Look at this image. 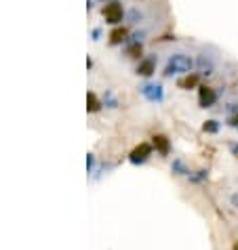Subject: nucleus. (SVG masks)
<instances>
[{"label":"nucleus","instance_id":"4468645a","mask_svg":"<svg viewBox=\"0 0 238 250\" xmlns=\"http://www.w3.org/2000/svg\"><path fill=\"white\" fill-rule=\"evenodd\" d=\"M124 36H127V32H124V30H114V32H112V42H120Z\"/></svg>","mask_w":238,"mask_h":250},{"label":"nucleus","instance_id":"a211bd4d","mask_svg":"<svg viewBox=\"0 0 238 250\" xmlns=\"http://www.w3.org/2000/svg\"><path fill=\"white\" fill-rule=\"evenodd\" d=\"M234 250H238V244H234Z\"/></svg>","mask_w":238,"mask_h":250},{"label":"nucleus","instance_id":"39448f33","mask_svg":"<svg viewBox=\"0 0 238 250\" xmlns=\"http://www.w3.org/2000/svg\"><path fill=\"white\" fill-rule=\"evenodd\" d=\"M103 15H106V19L110 23H118L122 19V9H120V4H116V2H112L108 4L106 9H103Z\"/></svg>","mask_w":238,"mask_h":250},{"label":"nucleus","instance_id":"6e6552de","mask_svg":"<svg viewBox=\"0 0 238 250\" xmlns=\"http://www.w3.org/2000/svg\"><path fill=\"white\" fill-rule=\"evenodd\" d=\"M154 59H143L142 63H139V67H137V74H142V76H150L152 72H154Z\"/></svg>","mask_w":238,"mask_h":250},{"label":"nucleus","instance_id":"ddd939ff","mask_svg":"<svg viewBox=\"0 0 238 250\" xmlns=\"http://www.w3.org/2000/svg\"><path fill=\"white\" fill-rule=\"evenodd\" d=\"M87 101H89V109H91V112H97V109H99V103H97L93 93H89V99Z\"/></svg>","mask_w":238,"mask_h":250},{"label":"nucleus","instance_id":"dca6fc26","mask_svg":"<svg viewBox=\"0 0 238 250\" xmlns=\"http://www.w3.org/2000/svg\"><path fill=\"white\" fill-rule=\"evenodd\" d=\"M230 202H232L234 208H238V193H232V198H230Z\"/></svg>","mask_w":238,"mask_h":250},{"label":"nucleus","instance_id":"f03ea898","mask_svg":"<svg viewBox=\"0 0 238 250\" xmlns=\"http://www.w3.org/2000/svg\"><path fill=\"white\" fill-rule=\"evenodd\" d=\"M152 154V147L148 143H142L139 145V147H135L131 151V156H129V160L133 164H142V162H145V160H148V156Z\"/></svg>","mask_w":238,"mask_h":250},{"label":"nucleus","instance_id":"9b49d317","mask_svg":"<svg viewBox=\"0 0 238 250\" xmlns=\"http://www.w3.org/2000/svg\"><path fill=\"white\" fill-rule=\"evenodd\" d=\"M188 179L194 181V183H200V181H205L207 179V170H196L194 175H188Z\"/></svg>","mask_w":238,"mask_h":250},{"label":"nucleus","instance_id":"9d476101","mask_svg":"<svg viewBox=\"0 0 238 250\" xmlns=\"http://www.w3.org/2000/svg\"><path fill=\"white\" fill-rule=\"evenodd\" d=\"M171 170H173V175H190V170H188V166L181 162V160H175L173 166H171Z\"/></svg>","mask_w":238,"mask_h":250},{"label":"nucleus","instance_id":"0eeeda50","mask_svg":"<svg viewBox=\"0 0 238 250\" xmlns=\"http://www.w3.org/2000/svg\"><path fill=\"white\" fill-rule=\"evenodd\" d=\"M154 147H156L160 154H167V151H169V147H171V145H169V139L163 137V135H156V137H154Z\"/></svg>","mask_w":238,"mask_h":250},{"label":"nucleus","instance_id":"7ed1b4c3","mask_svg":"<svg viewBox=\"0 0 238 250\" xmlns=\"http://www.w3.org/2000/svg\"><path fill=\"white\" fill-rule=\"evenodd\" d=\"M217 99V95L213 88H209V86H200V91H198V101H200V107H211L213 103Z\"/></svg>","mask_w":238,"mask_h":250},{"label":"nucleus","instance_id":"1a4fd4ad","mask_svg":"<svg viewBox=\"0 0 238 250\" xmlns=\"http://www.w3.org/2000/svg\"><path fill=\"white\" fill-rule=\"evenodd\" d=\"M198 84V76L196 74H188L184 80H179V88H192Z\"/></svg>","mask_w":238,"mask_h":250},{"label":"nucleus","instance_id":"20e7f679","mask_svg":"<svg viewBox=\"0 0 238 250\" xmlns=\"http://www.w3.org/2000/svg\"><path fill=\"white\" fill-rule=\"evenodd\" d=\"M142 95L145 97V99H150V101H160L163 99V86L160 84H143L142 86Z\"/></svg>","mask_w":238,"mask_h":250},{"label":"nucleus","instance_id":"423d86ee","mask_svg":"<svg viewBox=\"0 0 238 250\" xmlns=\"http://www.w3.org/2000/svg\"><path fill=\"white\" fill-rule=\"evenodd\" d=\"M198 69L202 74H213L215 72V59H213V55H207V53H202L200 57H198Z\"/></svg>","mask_w":238,"mask_h":250},{"label":"nucleus","instance_id":"2eb2a0df","mask_svg":"<svg viewBox=\"0 0 238 250\" xmlns=\"http://www.w3.org/2000/svg\"><path fill=\"white\" fill-rule=\"evenodd\" d=\"M93 166H95V158H93V154H89L87 156V168H89V172H93Z\"/></svg>","mask_w":238,"mask_h":250},{"label":"nucleus","instance_id":"f3484780","mask_svg":"<svg viewBox=\"0 0 238 250\" xmlns=\"http://www.w3.org/2000/svg\"><path fill=\"white\" fill-rule=\"evenodd\" d=\"M230 124H232V126H236V128H238V116H234L232 120H230Z\"/></svg>","mask_w":238,"mask_h":250},{"label":"nucleus","instance_id":"f8f14e48","mask_svg":"<svg viewBox=\"0 0 238 250\" xmlns=\"http://www.w3.org/2000/svg\"><path fill=\"white\" fill-rule=\"evenodd\" d=\"M205 133H217V128H219V124H217V120H207L205 122Z\"/></svg>","mask_w":238,"mask_h":250},{"label":"nucleus","instance_id":"f257e3e1","mask_svg":"<svg viewBox=\"0 0 238 250\" xmlns=\"http://www.w3.org/2000/svg\"><path fill=\"white\" fill-rule=\"evenodd\" d=\"M192 69V57L186 53H173L165 65V76H175V74H190Z\"/></svg>","mask_w":238,"mask_h":250}]
</instances>
